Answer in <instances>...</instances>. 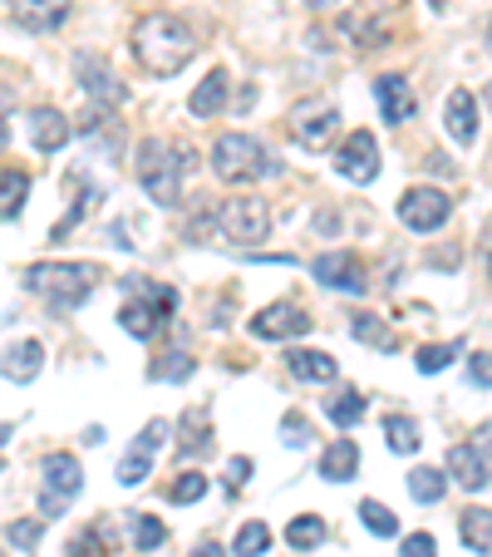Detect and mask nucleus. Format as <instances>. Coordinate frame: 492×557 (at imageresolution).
<instances>
[{"label": "nucleus", "mask_w": 492, "mask_h": 557, "mask_svg": "<svg viewBox=\"0 0 492 557\" xmlns=\"http://www.w3.org/2000/svg\"><path fill=\"white\" fill-rule=\"evenodd\" d=\"M192 54H198V40H192V30L178 15L153 11L134 25V60L143 64L148 74H178Z\"/></svg>", "instance_id": "obj_1"}, {"label": "nucleus", "mask_w": 492, "mask_h": 557, "mask_svg": "<svg viewBox=\"0 0 492 557\" xmlns=\"http://www.w3.org/2000/svg\"><path fill=\"white\" fill-rule=\"evenodd\" d=\"M99 276L104 272L94 262H35V267H25V292L45 296L54 311H74V306L89 301Z\"/></svg>", "instance_id": "obj_2"}, {"label": "nucleus", "mask_w": 492, "mask_h": 557, "mask_svg": "<svg viewBox=\"0 0 492 557\" xmlns=\"http://www.w3.org/2000/svg\"><path fill=\"white\" fill-rule=\"evenodd\" d=\"M188 169H192L188 148H173L163 138H143L138 144V183H143V193L157 208H173L182 198V173Z\"/></svg>", "instance_id": "obj_3"}, {"label": "nucleus", "mask_w": 492, "mask_h": 557, "mask_svg": "<svg viewBox=\"0 0 492 557\" xmlns=\"http://www.w3.org/2000/svg\"><path fill=\"white\" fill-rule=\"evenodd\" d=\"M272 169L276 163L266 158V148L256 144L252 134H222L217 144H212V173H217L222 183H256Z\"/></svg>", "instance_id": "obj_4"}, {"label": "nucleus", "mask_w": 492, "mask_h": 557, "mask_svg": "<svg viewBox=\"0 0 492 557\" xmlns=\"http://www.w3.org/2000/svg\"><path fill=\"white\" fill-rule=\"evenodd\" d=\"M217 227L231 247H262L266 232H272V208L262 198H231V202H222Z\"/></svg>", "instance_id": "obj_5"}, {"label": "nucleus", "mask_w": 492, "mask_h": 557, "mask_svg": "<svg viewBox=\"0 0 492 557\" xmlns=\"http://www.w3.org/2000/svg\"><path fill=\"white\" fill-rule=\"evenodd\" d=\"M336 124H340V109L330 104V99H301V104L291 109V134H295V144H305V148H325L336 138Z\"/></svg>", "instance_id": "obj_6"}, {"label": "nucleus", "mask_w": 492, "mask_h": 557, "mask_svg": "<svg viewBox=\"0 0 492 557\" xmlns=\"http://www.w3.org/2000/svg\"><path fill=\"white\" fill-rule=\"evenodd\" d=\"M173 306H178V296H173L168 286H157V292H153V301H143V296H138V301H134V296H128V301L118 306V326H124L128 336L148 341L157 326H163V321H168V311H173Z\"/></svg>", "instance_id": "obj_7"}, {"label": "nucleus", "mask_w": 492, "mask_h": 557, "mask_svg": "<svg viewBox=\"0 0 492 557\" xmlns=\"http://www.w3.org/2000/svg\"><path fill=\"white\" fill-rule=\"evenodd\" d=\"M336 173L350 183H375L379 178V144L369 128H355L345 144L336 148Z\"/></svg>", "instance_id": "obj_8"}, {"label": "nucleus", "mask_w": 492, "mask_h": 557, "mask_svg": "<svg viewBox=\"0 0 492 557\" xmlns=\"http://www.w3.org/2000/svg\"><path fill=\"white\" fill-rule=\"evenodd\" d=\"M453 202L443 198L439 188H408L404 198H399V222L414 232H439L443 222H449Z\"/></svg>", "instance_id": "obj_9"}, {"label": "nucleus", "mask_w": 492, "mask_h": 557, "mask_svg": "<svg viewBox=\"0 0 492 557\" xmlns=\"http://www.w3.org/2000/svg\"><path fill=\"white\" fill-rule=\"evenodd\" d=\"M311 272L320 286H336V292H355V296L369 292V272L355 252H325V257H315Z\"/></svg>", "instance_id": "obj_10"}, {"label": "nucleus", "mask_w": 492, "mask_h": 557, "mask_svg": "<svg viewBox=\"0 0 492 557\" xmlns=\"http://www.w3.org/2000/svg\"><path fill=\"white\" fill-rule=\"evenodd\" d=\"M311 331V315L295 301H272L266 311L252 315V336L256 341H286V336H305Z\"/></svg>", "instance_id": "obj_11"}, {"label": "nucleus", "mask_w": 492, "mask_h": 557, "mask_svg": "<svg viewBox=\"0 0 492 557\" xmlns=\"http://www.w3.org/2000/svg\"><path fill=\"white\" fill-rule=\"evenodd\" d=\"M375 99H379V114H384L389 124H408V119H414V109H419L414 85H408L404 74H379V79H375Z\"/></svg>", "instance_id": "obj_12"}, {"label": "nucleus", "mask_w": 492, "mask_h": 557, "mask_svg": "<svg viewBox=\"0 0 492 557\" xmlns=\"http://www.w3.org/2000/svg\"><path fill=\"white\" fill-rule=\"evenodd\" d=\"M79 488H85V469H79V459H74V454H50V459H45V494L60 498V504H70Z\"/></svg>", "instance_id": "obj_13"}, {"label": "nucleus", "mask_w": 492, "mask_h": 557, "mask_svg": "<svg viewBox=\"0 0 492 557\" xmlns=\"http://www.w3.org/2000/svg\"><path fill=\"white\" fill-rule=\"evenodd\" d=\"M11 15H15V25L45 35V30H60V25H64L70 0H11Z\"/></svg>", "instance_id": "obj_14"}, {"label": "nucleus", "mask_w": 492, "mask_h": 557, "mask_svg": "<svg viewBox=\"0 0 492 557\" xmlns=\"http://www.w3.org/2000/svg\"><path fill=\"white\" fill-rule=\"evenodd\" d=\"M449 473L453 484L468 488V494H478V488H488V459L478 454V444H449Z\"/></svg>", "instance_id": "obj_15"}, {"label": "nucleus", "mask_w": 492, "mask_h": 557, "mask_svg": "<svg viewBox=\"0 0 492 557\" xmlns=\"http://www.w3.org/2000/svg\"><path fill=\"white\" fill-rule=\"evenodd\" d=\"M443 128L453 134V144H472L478 138V99L468 89H453L443 99Z\"/></svg>", "instance_id": "obj_16"}, {"label": "nucleus", "mask_w": 492, "mask_h": 557, "mask_svg": "<svg viewBox=\"0 0 492 557\" xmlns=\"http://www.w3.org/2000/svg\"><path fill=\"white\" fill-rule=\"evenodd\" d=\"M30 144L40 148V153H60V148L70 144V124H64L60 109H35L30 114Z\"/></svg>", "instance_id": "obj_17"}, {"label": "nucleus", "mask_w": 492, "mask_h": 557, "mask_svg": "<svg viewBox=\"0 0 492 557\" xmlns=\"http://www.w3.org/2000/svg\"><path fill=\"white\" fill-rule=\"evenodd\" d=\"M359 473V449L355 440H336L330 449L320 454V479H330V484H350Z\"/></svg>", "instance_id": "obj_18"}, {"label": "nucleus", "mask_w": 492, "mask_h": 557, "mask_svg": "<svg viewBox=\"0 0 492 557\" xmlns=\"http://www.w3.org/2000/svg\"><path fill=\"white\" fill-rule=\"evenodd\" d=\"M40 366H45L40 341H21V346L5 350V380H11V385H30V380L40 375Z\"/></svg>", "instance_id": "obj_19"}, {"label": "nucleus", "mask_w": 492, "mask_h": 557, "mask_svg": "<svg viewBox=\"0 0 492 557\" xmlns=\"http://www.w3.org/2000/svg\"><path fill=\"white\" fill-rule=\"evenodd\" d=\"M79 85H85V95L99 99V104H118V99H124V85H118V79L104 70V64L89 60V54L79 60Z\"/></svg>", "instance_id": "obj_20"}, {"label": "nucleus", "mask_w": 492, "mask_h": 557, "mask_svg": "<svg viewBox=\"0 0 492 557\" xmlns=\"http://www.w3.org/2000/svg\"><path fill=\"white\" fill-rule=\"evenodd\" d=\"M222 104H227V74L212 70L207 79H198V89H192L188 109H192L198 119H212V114H222Z\"/></svg>", "instance_id": "obj_21"}, {"label": "nucleus", "mask_w": 492, "mask_h": 557, "mask_svg": "<svg viewBox=\"0 0 492 557\" xmlns=\"http://www.w3.org/2000/svg\"><path fill=\"white\" fill-rule=\"evenodd\" d=\"M458 533H463V543H468L472 553L492 557V508H463Z\"/></svg>", "instance_id": "obj_22"}, {"label": "nucleus", "mask_w": 492, "mask_h": 557, "mask_svg": "<svg viewBox=\"0 0 492 557\" xmlns=\"http://www.w3.org/2000/svg\"><path fill=\"white\" fill-rule=\"evenodd\" d=\"M408 494L419 498V504H439V498L449 494V473H443V469H429V463H419V469L408 473Z\"/></svg>", "instance_id": "obj_23"}, {"label": "nucleus", "mask_w": 492, "mask_h": 557, "mask_svg": "<svg viewBox=\"0 0 492 557\" xmlns=\"http://www.w3.org/2000/svg\"><path fill=\"white\" fill-rule=\"evenodd\" d=\"M286 366L295 380H336V356H325V350H295Z\"/></svg>", "instance_id": "obj_24"}, {"label": "nucleus", "mask_w": 492, "mask_h": 557, "mask_svg": "<svg viewBox=\"0 0 492 557\" xmlns=\"http://www.w3.org/2000/svg\"><path fill=\"white\" fill-rule=\"evenodd\" d=\"M286 543H291L295 553H311V547H320V543H325V523H320L315 513L291 518V528H286Z\"/></svg>", "instance_id": "obj_25"}, {"label": "nucleus", "mask_w": 492, "mask_h": 557, "mask_svg": "<svg viewBox=\"0 0 492 557\" xmlns=\"http://www.w3.org/2000/svg\"><path fill=\"white\" fill-rule=\"evenodd\" d=\"M237 557H262V553H272V528L262 523V518H252V523H241V533H237V547H231Z\"/></svg>", "instance_id": "obj_26"}, {"label": "nucleus", "mask_w": 492, "mask_h": 557, "mask_svg": "<svg viewBox=\"0 0 492 557\" xmlns=\"http://www.w3.org/2000/svg\"><path fill=\"white\" fill-rule=\"evenodd\" d=\"M384 434H389V449H394V454H414V449H419V424L408 420V414H389Z\"/></svg>", "instance_id": "obj_27"}, {"label": "nucleus", "mask_w": 492, "mask_h": 557, "mask_svg": "<svg viewBox=\"0 0 492 557\" xmlns=\"http://www.w3.org/2000/svg\"><path fill=\"white\" fill-rule=\"evenodd\" d=\"M178 434H182V444L178 449L182 454H202L207 449V410H192V414H182V424H178Z\"/></svg>", "instance_id": "obj_28"}, {"label": "nucleus", "mask_w": 492, "mask_h": 557, "mask_svg": "<svg viewBox=\"0 0 492 557\" xmlns=\"http://www.w3.org/2000/svg\"><path fill=\"white\" fill-rule=\"evenodd\" d=\"M350 331H355V341H365V346L394 350V331H389L379 315H355V321H350Z\"/></svg>", "instance_id": "obj_29"}, {"label": "nucleus", "mask_w": 492, "mask_h": 557, "mask_svg": "<svg viewBox=\"0 0 492 557\" xmlns=\"http://www.w3.org/2000/svg\"><path fill=\"white\" fill-rule=\"evenodd\" d=\"M325 414H330L340 430H350V424H359V414H365V395H330Z\"/></svg>", "instance_id": "obj_30"}, {"label": "nucleus", "mask_w": 492, "mask_h": 557, "mask_svg": "<svg viewBox=\"0 0 492 557\" xmlns=\"http://www.w3.org/2000/svg\"><path fill=\"white\" fill-rule=\"evenodd\" d=\"M148 469H153V454H148V449H138V444H134V449L124 454V463H118V484H124V488L143 484V479H148Z\"/></svg>", "instance_id": "obj_31"}, {"label": "nucleus", "mask_w": 492, "mask_h": 557, "mask_svg": "<svg viewBox=\"0 0 492 557\" xmlns=\"http://www.w3.org/2000/svg\"><path fill=\"white\" fill-rule=\"evenodd\" d=\"M359 518H365V528L375 537H394L399 533V518L389 513L384 504H375V498H365V504H359Z\"/></svg>", "instance_id": "obj_32"}, {"label": "nucleus", "mask_w": 492, "mask_h": 557, "mask_svg": "<svg viewBox=\"0 0 492 557\" xmlns=\"http://www.w3.org/2000/svg\"><path fill=\"white\" fill-rule=\"evenodd\" d=\"M25 193H30V178L21 169H5V222H21Z\"/></svg>", "instance_id": "obj_33"}, {"label": "nucleus", "mask_w": 492, "mask_h": 557, "mask_svg": "<svg viewBox=\"0 0 492 557\" xmlns=\"http://www.w3.org/2000/svg\"><path fill=\"white\" fill-rule=\"evenodd\" d=\"M134 543H138V553H153V547L168 543V528L157 523V518L138 513V518H134Z\"/></svg>", "instance_id": "obj_34"}, {"label": "nucleus", "mask_w": 492, "mask_h": 557, "mask_svg": "<svg viewBox=\"0 0 492 557\" xmlns=\"http://www.w3.org/2000/svg\"><path fill=\"white\" fill-rule=\"evenodd\" d=\"M453 356H458V346H424L419 356H414V366H419L424 375H433V370L453 366Z\"/></svg>", "instance_id": "obj_35"}, {"label": "nucleus", "mask_w": 492, "mask_h": 557, "mask_svg": "<svg viewBox=\"0 0 492 557\" xmlns=\"http://www.w3.org/2000/svg\"><path fill=\"white\" fill-rule=\"evenodd\" d=\"M281 444L286 449H305V444H311V424H305V414H286L281 420Z\"/></svg>", "instance_id": "obj_36"}, {"label": "nucleus", "mask_w": 492, "mask_h": 557, "mask_svg": "<svg viewBox=\"0 0 492 557\" xmlns=\"http://www.w3.org/2000/svg\"><path fill=\"white\" fill-rule=\"evenodd\" d=\"M202 494H207V479H202V473H182L178 484H173V504H198Z\"/></svg>", "instance_id": "obj_37"}, {"label": "nucleus", "mask_w": 492, "mask_h": 557, "mask_svg": "<svg viewBox=\"0 0 492 557\" xmlns=\"http://www.w3.org/2000/svg\"><path fill=\"white\" fill-rule=\"evenodd\" d=\"M11 547H35L40 543V523H30V518H25V523H11Z\"/></svg>", "instance_id": "obj_38"}, {"label": "nucleus", "mask_w": 492, "mask_h": 557, "mask_svg": "<svg viewBox=\"0 0 492 557\" xmlns=\"http://www.w3.org/2000/svg\"><path fill=\"white\" fill-rule=\"evenodd\" d=\"M399 557H433V537H429V533H414V537H404V547H399Z\"/></svg>", "instance_id": "obj_39"}, {"label": "nucleus", "mask_w": 492, "mask_h": 557, "mask_svg": "<svg viewBox=\"0 0 492 557\" xmlns=\"http://www.w3.org/2000/svg\"><path fill=\"white\" fill-rule=\"evenodd\" d=\"M153 375L157 380H182V375H192V360L182 356V360H163V366H153Z\"/></svg>", "instance_id": "obj_40"}, {"label": "nucleus", "mask_w": 492, "mask_h": 557, "mask_svg": "<svg viewBox=\"0 0 492 557\" xmlns=\"http://www.w3.org/2000/svg\"><path fill=\"white\" fill-rule=\"evenodd\" d=\"M468 375H472V385H492V356H488V350L468 360Z\"/></svg>", "instance_id": "obj_41"}, {"label": "nucleus", "mask_w": 492, "mask_h": 557, "mask_svg": "<svg viewBox=\"0 0 492 557\" xmlns=\"http://www.w3.org/2000/svg\"><path fill=\"white\" fill-rule=\"evenodd\" d=\"M163 440H168V424H163V420H153L143 434H138V449H148V454H153Z\"/></svg>", "instance_id": "obj_42"}, {"label": "nucleus", "mask_w": 492, "mask_h": 557, "mask_svg": "<svg viewBox=\"0 0 492 557\" xmlns=\"http://www.w3.org/2000/svg\"><path fill=\"white\" fill-rule=\"evenodd\" d=\"M247 473H252V459H241V454H237V459L227 463V484L241 488V484H247Z\"/></svg>", "instance_id": "obj_43"}, {"label": "nucleus", "mask_w": 492, "mask_h": 557, "mask_svg": "<svg viewBox=\"0 0 492 557\" xmlns=\"http://www.w3.org/2000/svg\"><path fill=\"white\" fill-rule=\"evenodd\" d=\"M472 444H478V454H482V459H488V469H492V424H482V430H478V440H472Z\"/></svg>", "instance_id": "obj_44"}, {"label": "nucleus", "mask_w": 492, "mask_h": 557, "mask_svg": "<svg viewBox=\"0 0 492 557\" xmlns=\"http://www.w3.org/2000/svg\"><path fill=\"white\" fill-rule=\"evenodd\" d=\"M70 557H104V553H94V547H89V537H79V543L70 547Z\"/></svg>", "instance_id": "obj_45"}, {"label": "nucleus", "mask_w": 492, "mask_h": 557, "mask_svg": "<svg viewBox=\"0 0 492 557\" xmlns=\"http://www.w3.org/2000/svg\"><path fill=\"white\" fill-rule=\"evenodd\" d=\"M192 557H227V553H222V547H212V543H207V547H198V553H192Z\"/></svg>", "instance_id": "obj_46"}, {"label": "nucleus", "mask_w": 492, "mask_h": 557, "mask_svg": "<svg viewBox=\"0 0 492 557\" xmlns=\"http://www.w3.org/2000/svg\"><path fill=\"white\" fill-rule=\"evenodd\" d=\"M305 5H311V11H330V5H336V0H305Z\"/></svg>", "instance_id": "obj_47"}, {"label": "nucleus", "mask_w": 492, "mask_h": 557, "mask_svg": "<svg viewBox=\"0 0 492 557\" xmlns=\"http://www.w3.org/2000/svg\"><path fill=\"white\" fill-rule=\"evenodd\" d=\"M488 54H492V21H488Z\"/></svg>", "instance_id": "obj_48"}]
</instances>
